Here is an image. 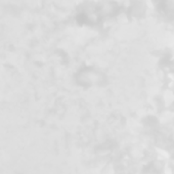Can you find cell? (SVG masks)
<instances>
[{
  "label": "cell",
  "instance_id": "1",
  "mask_svg": "<svg viewBox=\"0 0 174 174\" xmlns=\"http://www.w3.org/2000/svg\"><path fill=\"white\" fill-rule=\"evenodd\" d=\"M164 102L166 106H171L174 102V93L172 90H165L164 92Z\"/></svg>",
  "mask_w": 174,
  "mask_h": 174
}]
</instances>
